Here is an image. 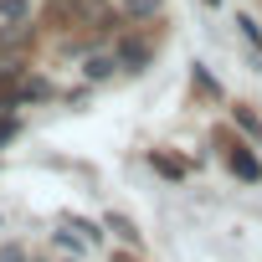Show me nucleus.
I'll list each match as a JSON object with an SVG mask.
<instances>
[{
	"label": "nucleus",
	"instance_id": "nucleus-12",
	"mask_svg": "<svg viewBox=\"0 0 262 262\" xmlns=\"http://www.w3.org/2000/svg\"><path fill=\"white\" fill-rule=\"evenodd\" d=\"M206 6H216V0H206Z\"/></svg>",
	"mask_w": 262,
	"mask_h": 262
},
{
	"label": "nucleus",
	"instance_id": "nucleus-11",
	"mask_svg": "<svg viewBox=\"0 0 262 262\" xmlns=\"http://www.w3.org/2000/svg\"><path fill=\"white\" fill-rule=\"evenodd\" d=\"M0 262H26V257H21V252L11 247V252H0Z\"/></svg>",
	"mask_w": 262,
	"mask_h": 262
},
{
	"label": "nucleus",
	"instance_id": "nucleus-7",
	"mask_svg": "<svg viewBox=\"0 0 262 262\" xmlns=\"http://www.w3.org/2000/svg\"><path fill=\"white\" fill-rule=\"evenodd\" d=\"M236 26H242L247 47H252V52H262V31H257V21H252V16H236Z\"/></svg>",
	"mask_w": 262,
	"mask_h": 262
},
{
	"label": "nucleus",
	"instance_id": "nucleus-5",
	"mask_svg": "<svg viewBox=\"0 0 262 262\" xmlns=\"http://www.w3.org/2000/svg\"><path fill=\"white\" fill-rule=\"evenodd\" d=\"M118 62H123V67H144V62H149V52H144L139 41H123V47H118Z\"/></svg>",
	"mask_w": 262,
	"mask_h": 262
},
{
	"label": "nucleus",
	"instance_id": "nucleus-4",
	"mask_svg": "<svg viewBox=\"0 0 262 262\" xmlns=\"http://www.w3.org/2000/svg\"><path fill=\"white\" fill-rule=\"evenodd\" d=\"M0 16H6L11 26H21V21L31 16V0H0Z\"/></svg>",
	"mask_w": 262,
	"mask_h": 262
},
{
	"label": "nucleus",
	"instance_id": "nucleus-9",
	"mask_svg": "<svg viewBox=\"0 0 262 262\" xmlns=\"http://www.w3.org/2000/svg\"><path fill=\"white\" fill-rule=\"evenodd\" d=\"M113 67H118V57H93V62H88V77H108Z\"/></svg>",
	"mask_w": 262,
	"mask_h": 262
},
{
	"label": "nucleus",
	"instance_id": "nucleus-8",
	"mask_svg": "<svg viewBox=\"0 0 262 262\" xmlns=\"http://www.w3.org/2000/svg\"><path fill=\"white\" fill-rule=\"evenodd\" d=\"M108 226H113L123 242H139V231H134V221H128V216H108Z\"/></svg>",
	"mask_w": 262,
	"mask_h": 262
},
{
	"label": "nucleus",
	"instance_id": "nucleus-2",
	"mask_svg": "<svg viewBox=\"0 0 262 262\" xmlns=\"http://www.w3.org/2000/svg\"><path fill=\"white\" fill-rule=\"evenodd\" d=\"M149 165H155L165 180H185V160H175V155H165V149H155V155H149Z\"/></svg>",
	"mask_w": 262,
	"mask_h": 262
},
{
	"label": "nucleus",
	"instance_id": "nucleus-6",
	"mask_svg": "<svg viewBox=\"0 0 262 262\" xmlns=\"http://www.w3.org/2000/svg\"><path fill=\"white\" fill-rule=\"evenodd\" d=\"M236 123H242V128H247V134H252V139H257V149H262V118H257V113H252V108H236Z\"/></svg>",
	"mask_w": 262,
	"mask_h": 262
},
{
	"label": "nucleus",
	"instance_id": "nucleus-1",
	"mask_svg": "<svg viewBox=\"0 0 262 262\" xmlns=\"http://www.w3.org/2000/svg\"><path fill=\"white\" fill-rule=\"evenodd\" d=\"M226 165H231V175H236V180H247V185H257V180H262V160H257L247 144L226 149Z\"/></svg>",
	"mask_w": 262,
	"mask_h": 262
},
{
	"label": "nucleus",
	"instance_id": "nucleus-3",
	"mask_svg": "<svg viewBox=\"0 0 262 262\" xmlns=\"http://www.w3.org/2000/svg\"><path fill=\"white\" fill-rule=\"evenodd\" d=\"M128 21H149L155 11H160V0H123V6H118Z\"/></svg>",
	"mask_w": 262,
	"mask_h": 262
},
{
	"label": "nucleus",
	"instance_id": "nucleus-10",
	"mask_svg": "<svg viewBox=\"0 0 262 262\" xmlns=\"http://www.w3.org/2000/svg\"><path fill=\"white\" fill-rule=\"evenodd\" d=\"M11 134H16V118H0V144H6Z\"/></svg>",
	"mask_w": 262,
	"mask_h": 262
}]
</instances>
